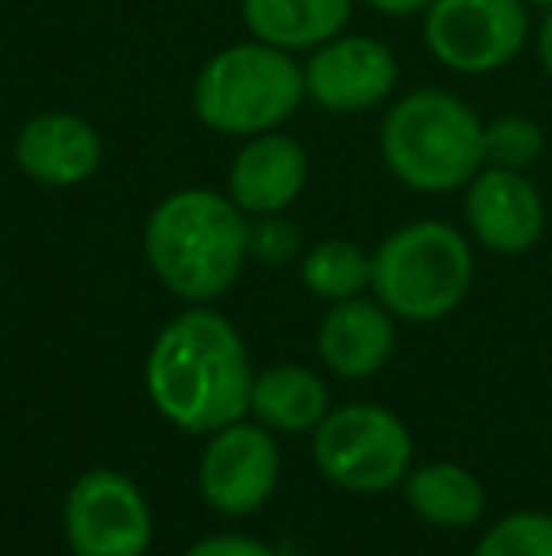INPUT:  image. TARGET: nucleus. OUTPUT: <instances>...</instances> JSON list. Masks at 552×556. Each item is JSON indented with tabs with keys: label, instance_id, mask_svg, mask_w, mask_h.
<instances>
[{
	"label": "nucleus",
	"instance_id": "nucleus-1",
	"mask_svg": "<svg viewBox=\"0 0 552 556\" xmlns=\"http://www.w3.org/2000/svg\"><path fill=\"white\" fill-rule=\"evenodd\" d=\"M144 387L155 413L190 435H213L251 413V356L213 307H190L152 341Z\"/></svg>",
	"mask_w": 552,
	"mask_h": 556
},
{
	"label": "nucleus",
	"instance_id": "nucleus-2",
	"mask_svg": "<svg viewBox=\"0 0 552 556\" xmlns=\"http://www.w3.org/2000/svg\"><path fill=\"white\" fill-rule=\"evenodd\" d=\"M144 257L170 295L213 303L231 292L251 257V224L223 193L201 186L178 190L147 216Z\"/></svg>",
	"mask_w": 552,
	"mask_h": 556
},
{
	"label": "nucleus",
	"instance_id": "nucleus-3",
	"mask_svg": "<svg viewBox=\"0 0 552 556\" xmlns=\"http://www.w3.org/2000/svg\"><path fill=\"white\" fill-rule=\"evenodd\" d=\"M378 148L401 186L416 193H450L470 186L485 163V125L450 91L420 88L390 106Z\"/></svg>",
	"mask_w": 552,
	"mask_h": 556
},
{
	"label": "nucleus",
	"instance_id": "nucleus-4",
	"mask_svg": "<svg viewBox=\"0 0 552 556\" xmlns=\"http://www.w3.org/2000/svg\"><path fill=\"white\" fill-rule=\"evenodd\" d=\"M193 114L223 137L273 132L307 99L303 68L269 42H239L201 65L193 80Z\"/></svg>",
	"mask_w": 552,
	"mask_h": 556
},
{
	"label": "nucleus",
	"instance_id": "nucleus-5",
	"mask_svg": "<svg viewBox=\"0 0 552 556\" xmlns=\"http://www.w3.org/2000/svg\"><path fill=\"white\" fill-rule=\"evenodd\" d=\"M473 250L442 220L406 224L371 254L375 300L406 323H439L470 295Z\"/></svg>",
	"mask_w": 552,
	"mask_h": 556
},
{
	"label": "nucleus",
	"instance_id": "nucleus-6",
	"mask_svg": "<svg viewBox=\"0 0 552 556\" xmlns=\"http://www.w3.org/2000/svg\"><path fill=\"white\" fill-rule=\"evenodd\" d=\"M310 454L330 484L356 496H375L401 484L413 469V435L398 413L352 402L325 413V420L314 428Z\"/></svg>",
	"mask_w": 552,
	"mask_h": 556
},
{
	"label": "nucleus",
	"instance_id": "nucleus-7",
	"mask_svg": "<svg viewBox=\"0 0 552 556\" xmlns=\"http://www.w3.org/2000/svg\"><path fill=\"white\" fill-rule=\"evenodd\" d=\"M530 35L526 0H432L424 42L439 65L462 76L508 68Z\"/></svg>",
	"mask_w": 552,
	"mask_h": 556
},
{
	"label": "nucleus",
	"instance_id": "nucleus-8",
	"mask_svg": "<svg viewBox=\"0 0 552 556\" xmlns=\"http://www.w3.org/2000/svg\"><path fill=\"white\" fill-rule=\"evenodd\" d=\"M61 527L73 556H144L152 549V507L133 477L88 469L65 492Z\"/></svg>",
	"mask_w": 552,
	"mask_h": 556
},
{
	"label": "nucleus",
	"instance_id": "nucleus-9",
	"mask_svg": "<svg viewBox=\"0 0 552 556\" xmlns=\"http://www.w3.org/2000/svg\"><path fill=\"white\" fill-rule=\"evenodd\" d=\"M280 484V451L266 425L235 420L208 435L197 462V492L213 511L243 519L269 504Z\"/></svg>",
	"mask_w": 552,
	"mask_h": 556
},
{
	"label": "nucleus",
	"instance_id": "nucleus-10",
	"mask_svg": "<svg viewBox=\"0 0 552 556\" xmlns=\"http://www.w3.org/2000/svg\"><path fill=\"white\" fill-rule=\"evenodd\" d=\"M307 99L333 114H360L398 88V58L368 35H337L314 50L303 68Z\"/></svg>",
	"mask_w": 552,
	"mask_h": 556
},
{
	"label": "nucleus",
	"instance_id": "nucleus-11",
	"mask_svg": "<svg viewBox=\"0 0 552 556\" xmlns=\"http://www.w3.org/2000/svg\"><path fill=\"white\" fill-rule=\"evenodd\" d=\"M465 224L492 254H526L545 231V201L523 170L488 167L465 186Z\"/></svg>",
	"mask_w": 552,
	"mask_h": 556
},
{
	"label": "nucleus",
	"instance_id": "nucleus-12",
	"mask_svg": "<svg viewBox=\"0 0 552 556\" xmlns=\"http://www.w3.org/2000/svg\"><path fill=\"white\" fill-rule=\"evenodd\" d=\"M12 160L30 182L50 186V190H73V186H84L99 170L103 137L80 114H35L15 132Z\"/></svg>",
	"mask_w": 552,
	"mask_h": 556
},
{
	"label": "nucleus",
	"instance_id": "nucleus-13",
	"mask_svg": "<svg viewBox=\"0 0 552 556\" xmlns=\"http://www.w3.org/2000/svg\"><path fill=\"white\" fill-rule=\"evenodd\" d=\"M307 186V152L287 132H258L228 170V198L251 216H280Z\"/></svg>",
	"mask_w": 552,
	"mask_h": 556
},
{
	"label": "nucleus",
	"instance_id": "nucleus-14",
	"mask_svg": "<svg viewBox=\"0 0 552 556\" xmlns=\"http://www.w3.org/2000/svg\"><path fill=\"white\" fill-rule=\"evenodd\" d=\"M394 315L383 303L371 300H341L330 303L325 318L318 323V356L337 379L360 382L383 371L394 356Z\"/></svg>",
	"mask_w": 552,
	"mask_h": 556
},
{
	"label": "nucleus",
	"instance_id": "nucleus-15",
	"mask_svg": "<svg viewBox=\"0 0 552 556\" xmlns=\"http://www.w3.org/2000/svg\"><path fill=\"white\" fill-rule=\"evenodd\" d=\"M251 413L269 432H314L330 413V387L303 364H273L254 375Z\"/></svg>",
	"mask_w": 552,
	"mask_h": 556
},
{
	"label": "nucleus",
	"instance_id": "nucleus-16",
	"mask_svg": "<svg viewBox=\"0 0 552 556\" xmlns=\"http://www.w3.org/2000/svg\"><path fill=\"white\" fill-rule=\"evenodd\" d=\"M356 0H243V23L277 50H318L337 38Z\"/></svg>",
	"mask_w": 552,
	"mask_h": 556
},
{
	"label": "nucleus",
	"instance_id": "nucleus-17",
	"mask_svg": "<svg viewBox=\"0 0 552 556\" xmlns=\"http://www.w3.org/2000/svg\"><path fill=\"white\" fill-rule=\"evenodd\" d=\"M406 504L427 527L465 530L485 515V489L458 462H427L406 473Z\"/></svg>",
	"mask_w": 552,
	"mask_h": 556
},
{
	"label": "nucleus",
	"instance_id": "nucleus-18",
	"mask_svg": "<svg viewBox=\"0 0 552 556\" xmlns=\"http://www.w3.org/2000/svg\"><path fill=\"white\" fill-rule=\"evenodd\" d=\"M299 277L314 300L341 303L371 285V257L348 239H322L303 254Z\"/></svg>",
	"mask_w": 552,
	"mask_h": 556
},
{
	"label": "nucleus",
	"instance_id": "nucleus-19",
	"mask_svg": "<svg viewBox=\"0 0 552 556\" xmlns=\"http://www.w3.org/2000/svg\"><path fill=\"white\" fill-rule=\"evenodd\" d=\"M545 152V132L534 117L503 114L485 125V163L508 170H526Z\"/></svg>",
	"mask_w": 552,
	"mask_h": 556
},
{
	"label": "nucleus",
	"instance_id": "nucleus-20",
	"mask_svg": "<svg viewBox=\"0 0 552 556\" xmlns=\"http://www.w3.org/2000/svg\"><path fill=\"white\" fill-rule=\"evenodd\" d=\"M473 556H552V515L515 511L477 542Z\"/></svg>",
	"mask_w": 552,
	"mask_h": 556
},
{
	"label": "nucleus",
	"instance_id": "nucleus-21",
	"mask_svg": "<svg viewBox=\"0 0 552 556\" xmlns=\"http://www.w3.org/2000/svg\"><path fill=\"white\" fill-rule=\"evenodd\" d=\"M251 254L269 265L292 262L299 254V231L280 216H266L258 227H251Z\"/></svg>",
	"mask_w": 552,
	"mask_h": 556
},
{
	"label": "nucleus",
	"instance_id": "nucleus-22",
	"mask_svg": "<svg viewBox=\"0 0 552 556\" xmlns=\"http://www.w3.org/2000/svg\"><path fill=\"white\" fill-rule=\"evenodd\" d=\"M182 556H273V549L246 534H213L193 542Z\"/></svg>",
	"mask_w": 552,
	"mask_h": 556
},
{
	"label": "nucleus",
	"instance_id": "nucleus-23",
	"mask_svg": "<svg viewBox=\"0 0 552 556\" xmlns=\"http://www.w3.org/2000/svg\"><path fill=\"white\" fill-rule=\"evenodd\" d=\"M371 12L390 15V20H409V15H420L432 8V0H363Z\"/></svg>",
	"mask_w": 552,
	"mask_h": 556
},
{
	"label": "nucleus",
	"instance_id": "nucleus-24",
	"mask_svg": "<svg viewBox=\"0 0 552 556\" xmlns=\"http://www.w3.org/2000/svg\"><path fill=\"white\" fill-rule=\"evenodd\" d=\"M538 58H541V68H545V76L552 80V8H549L545 23H541V35H538Z\"/></svg>",
	"mask_w": 552,
	"mask_h": 556
},
{
	"label": "nucleus",
	"instance_id": "nucleus-25",
	"mask_svg": "<svg viewBox=\"0 0 552 556\" xmlns=\"http://www.w3.org/2000/svg\"><path fill=\"white\" fill-rule=\"evenodd\" d=\"M526 4H545V8H552V0H526Z\"/></svg>",
	"mask_w": 552,
	"mask_h": 556
}]
</instances>
